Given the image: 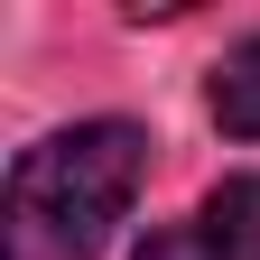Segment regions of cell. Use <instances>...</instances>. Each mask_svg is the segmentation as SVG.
<instances>
[{
	"instance_id": "obj_1",
	"label": "cell",
	"mask_w": 260,
	"mask_h": 260,
	"mask_svg": "<svg viewBox=\"0 0 260 260\" xmlns=\"http://www.w3.org/2000/svg\"><path fill=\"white\" fill-rule=\"evenodd\" d=\"M149 177V130L140 121H75L19 149L10 195H0V260H93L130 195Z\"/></svg>"
},
{
	"instance_id": "obj_2",
	"label": "cell",
	"mask_w": 260,
	"mask_h": 260,
	"mask_svg": "<svg viewBox=\"0 0 260 260\" xmlns=\"http://www.w3.org/2000/svg\"><path fill=\"white\" fill-rule=\"evenodd\" d=\"M130 260H260V177H223L186 223L140 233Z\"/></svg>"
},
{
	"instance_id": "obj_3",
	"label": "cell",
	"mask_w": 260,
	"mask_h": 260,
	"mask_svg": "<svg viewBox=\"0 0 260 260\" xmlns=\"http://www.w3.org/2000/svg\"><path fill=\"white\" fill-rule=\"evenodd\" d=\"M205 103H214V121L233 130V140H260V38H242L233 56L214 65V84H205Z\"/></svg>"
}]
</instances>
